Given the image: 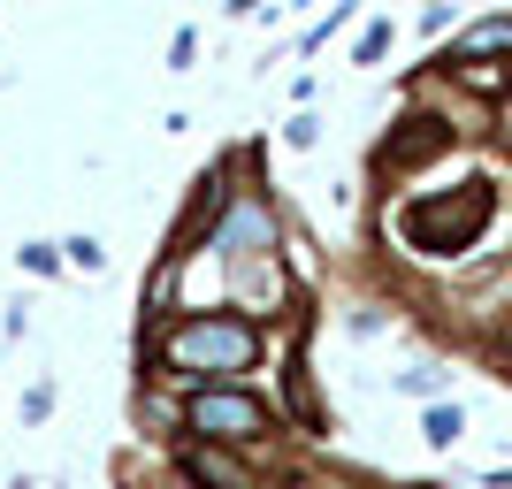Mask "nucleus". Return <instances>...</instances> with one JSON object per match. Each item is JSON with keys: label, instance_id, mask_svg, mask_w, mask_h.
I'll return each instance as SVG.
<instances>
[{"label": "nucleus", "instance_id": "4", "mask_svg": "<svg viewBox=\"0 0 512 489\" xmlns=\"http://www.w3.org/2000/svg\"><path fill=\"white\" fill-rule=\"evenodd\" d=\"M230 245H268V214H260V207H237L230 222H222V253H230Z\"/></svg>", "mask_w": 512, "mask_h": 489}, {"label": "nucleus", "instance_id": "5", "mask_svg": "<svg viewBox=\"0 0 512 489\" xmlns=\"http://www.w3.org/2000/svg\"><path fill=\"white\" fill-rule=\"evenodd\" d=\"M490 46H512V23H482V31H467V54H490Z\"/></svg>", "mask_w": 512, "mask_h": 489}, {"label": "nucleus", "instance_id": "2", "mask_svg": "<svg viewBox=\"0 0 512 489\" xmlns=\"http://www.w3.org/2000/svg\"><path fill=\"white\" fill-rule=\"evenodd\" d=\"M253 352H260V337L245 329V321H184L169 337V360L176 367H207V375H222V367H253Z\"/></svg>", "mask_w": 512, "mask_h": 489}, {"label": "nucleus", "instance_id": "1", "mask_svg": "<svg viewBox=\"0 0 512 489\" xmlns=\"http://www.w3.org/2000/svg\"><path fill=\"white\" fill-rule=\"evenodd\" d=\"M482 222H490V184H459L451 199H428V207L398 214V230H406L421 253H459Z\"/></svg>", "mask_w": 512, "mask_h": 489}, {"label": "nucleus", "instance_id": "6", "mask_svg": "<svg viewBox=\"0 0 512 489\" xmlns=\"http://www.w3.org/2000/svg\"><path fill=\"white\" fill-rule=\"evenodd\" d=\"M428 436H436V444H451V436H459V413H451V405H436V413H428Z\"/></svg>", "mask_w": 512, "mask_h": 489}, {"label": "nucleus", "instance_id": "3", "mask_svg": "<svg viewBox=\"0 0 512 489\" xmlns=\"http://www.w3.org/2000/svg\"><path fill=\"white\" fill-rule=\"evenodd\" d=\"M192 428L199 436H260L268 413L253 398H237V390H207V398H192Z\"/></svg>", "mask_w": 512, "mask_h": 489}]
</instances>
